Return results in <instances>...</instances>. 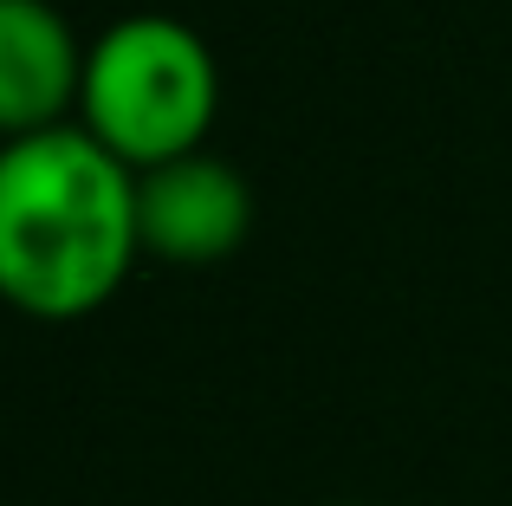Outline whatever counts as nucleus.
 I'll use <instances>...</instances> for the list:
<instances>
[{
  "label": "nucleus",
  "mask_w": 512,
  "mask_h": 506,
  "mask_svg": "<svg viewBox=\"0 0 512 506\" xmlns=\"http://www.w3.org/2000/svg\"><path fill=\"white\" fill-rule=\"evenodd\" d=\"M338 506H357V500H338Z\"/></svg>",
  "instance_id": "nucleus-5"
},
{
  "label": "nucleus",
  "mask_w": 512,
  "mask_h": 506,
  "mask_svg": "<svg viewBox=\"0 0 512 506\" xmlns=\"http://www.w3.org/2000/svg\"><path fill=\"white\" fill-rule=\"evenodd\" d=\"M253 228V189L234 163L188 150L175 163L137 169V234L143 253L175 266L227 260Z\"/></svg>",
  "instance_id": "nucleus-3"
},
{
  "label": "nucleus",
  "mask_w": 512,
  "mask_h": 506,
  "mask_svg": "<svg viewBox=\"0 0 512 506\" xmlns=\"http://www.w3.org/2000/svg\"><path fill=\"white\" fill-rule=\"evenodd\" d=\"M85 52L52 0H0V143L65 124L78 104Z\"/></svg>",
  "instance_id": "nucleus-4"
},
{
  "label": "nucleus",
  "mask_w": 512,
  "mask_h": 506,
  "mask_svg": "<svg viewBox=\"0 0 512 506\" xmlns=\"http://www.w3.org/2000/svg\"><path fill=\"white\" fill-rule=\"evenodd\" d=\"M221 104L208 39L175 13H124L85 46L78 117L130 169H156L201 150Z\"/></svg>",
  "instance_id": "nucleus-2"
},
{
  "label": "nucleus",
  "mask_w": 512,
  "mask_h": 506,
  "mask_svg": "<svg viewBox=\"0 0 512 506\" xmlns=\"http://www.w3.org/2000/svg\"><path fill=\"white\" fill-rule=\"evenodd\" d=\"M137 234V169L85 124L0 143V299L33 318H85L124 286Z\"/></svg>",
  "instance_id": "nucleus-1"
}]
</instances>
